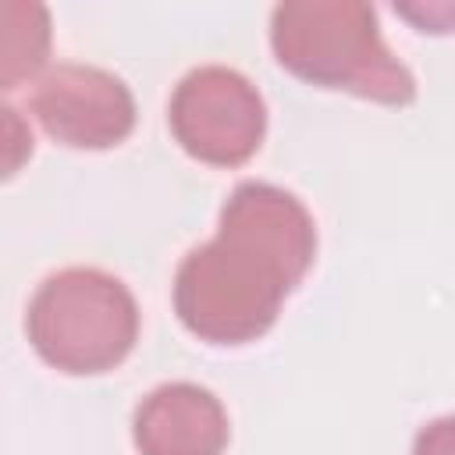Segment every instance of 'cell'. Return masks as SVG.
<instances>
[{
	"instance_id": "4",
	"label": "cell",
	"mask_w": 455,
	"mask_h": 455,
	"mask_svg": "<svg viewBox=\"0 0 455 455\" xmlns=\"http://www.w3.org/2000/svg\"><path fill=\"white\" fill-rule=\"evenodd\" d=\"M174 142L199 164L242 167L263 142L267 107L259 89L235 68H192L167 107Z\"/></svg>"
},
{
	"instance_id": "6",
	"label": "cell",
	"mask_w": 455,
	"mask_h": 455,
	"mask_svg": "<svg viewBox=\"0 0 455 455\" xmlns=\"http://www.w3.org/2000/svg\"><path fill=\"white\" fill-rule=\"evenodd\" d=\"M132 437L139 455H220L231 427L213 391L174 380L160 384L139 402Z\"/></svg>"
},
{
	"instance_id": "9",
	"label": "cell",
	"mask_w": 455,
	"mask_h": 455,
	"mask_svg": "<svg viewBox=\"0 0 455 455\" xmlns=\"http://www.w3.org/2000/svg\"><path fill=\"white\" fill-rule=\"evenodd\" d=\"M398 14L416 21L419 32H455V4H402Z\"/></svg>"
},
{
	"instance_id": "7",
	"label": "cell",
	"mask_w": 455,
	"mask_h": 455,
	"mask_svg": "<svg viewBox=\"0 0 455 455\" xmlns=\"http://www.w3.org/2000/svg\"><path fill=\"white\" fill-rule=\"evenodd\" d=\"M4 71L0 85L18 89L25 78H32L50 50V18L43 4H21L7 0L4 4Z\"/></svg>"
},
{
	"instance_id": "1",
	"label": "cell",
	"mask_w": 455,
	"mask_h": 455,
	"mask_svg": "<svg viewBox=\"0 0 455 455\" xmlns=\"http://www.w3.org/2000/svg\"><path fill=\"white\" fill-rule=\"evenodd\" d=\"M316 256L309 210L270 181H242L220 206L217 235L174 274V313L199 341L263 338Z\"/></svg>"
},
{
	"instance_id": "3",
	"label": "cell",
	"mask_w": 455,
	"mask_h": 455,
	"mask_svg": "<svg viewBox=\"0 0 455 455\" xmlns=\"http://www.w3.org/2000/svg\"><path fill=\"white\" fill-rule=\"evenodd\" d=\"M25 331L39 359L53 370L75 377L107 373L135 348L139 306L114 274L68 267L36 288Z\"/></svg>"
},
{
	"instance_id": "8",
	"label": "cell",
	"mask_w": 455,
	"mask_h": 455,
	"mask_svg": "<svg viewBox=\"0 0 455 455\" xmlns=\"http://www.w3.org/2000/svg\"><path fill=\"white\" fill-rule=\"evenodd\" d=\"M412 455H455V416L430 419V423L416 434Z\"/></svg>"
},
{
	"instance_id": "2",
	"label": "cell",
	"mask_w": 455,
	"mask_h": 455,
	"mask_svg": "<svg viewBox=\"0 0 455 455\" xmlns=\"http://www.w3.org/2000/svg\"><path fill=\"white\" fill-rule=\"evenodd\" d=\"M270 46L284 71L320 89L405 107L412 71L384 46L377 11L363 0H284L270 14Z\"/></svg>"
},
{
	"instance_id": "5",
	"label": "cell",
	"mask_w": 455,
	"mask_h": 455,
	"mask_svg": "<svg viewBox=\"0 0 455 455\" xmlns=\"http://www.w3.org/2000/svg\"><path fill=\"white\" fill-rule=\"evenodd\" d=\"M32 114L60 146L110 149L135 128V96L114 71L68 60L36 82Z\"/></svg>"
}]
</instances>
